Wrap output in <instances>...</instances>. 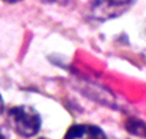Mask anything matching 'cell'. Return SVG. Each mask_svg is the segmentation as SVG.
<instances>
[{"instance_id": "cell-3", "label": "cell", "mask_w": 146, "mask_h": 139, "mask_svg": "<svg viewBox=\"0 0 146 139\" xmlns=\"http://www.w3.org/2000/svg\"><path fill=\"white\" fill-rule=\"evenodd\" d=\"M67 139H81V138H89V139H104L107 138L105 132L100 127L93 126V124H74L71 126L64 135Z\"/></svg>"}, {"instance_id": "cell-5", "label": "cell", "mask_w": 146, "mask_h": 139, "mask_svg": "<svg viewBox=\"0 0 146 139\" xmlns=\"http://www.w3.org/2000/svg\"><path fill=\"white\" fill-rule=\"evenodd\" d=\"M3 111H4V101H3V98L0 95V115L3 113Z\"/></svg>"}, {"instance_id": "cell-2", "label": "cell", "mask_w": 146, "mask_h": 139, "mask_svg": "<svg viewBox=\"0 0 146 139\" xmlns=\"http://www.w3.org/2000/svg\"><path fill=\"white\" fill-rule=\"evenodd\" d=\"M133 4V0H93L92 13L98 19L115 18Z\"/></svg>"}, {"instance_id": "cell-1", "label": "cell", "mask_w": 146, "mask_h": 139, "mask_svg": "<svg viewBox=\"0 0 146 139\" xmlns=\"http://www.w3.org/2000/svg\"><path fill=\"white\" fill-rule=\"evenodd\" d=\"M8 120L14 131L25 138L34 136L41 130V116L33 107L18 105L8 111Z\"/></svg>"}, {"instance_id": "cell-4", "label": "cell", "mask_w": 146, "mask_h": 139, "mask_svg": "<svg viewBox=\"0 0 146 139\" xmlns=\"http://www.w3.org/2000/svg\"><path fill=\"white\" fill-rule=\"evenodd\" d=\"M126 128L134 135L146 136V123L142 120H128L126 123Z\"/></svg>"}, {"instance_id": "cell-6", "label": "cell", "mask_w": 146, "mask_h": 139, "mask_svg": "<svg viewBox=\"0 0 146 139\" xmlns=\"http://www.w3.org/2000/svg\"><path fill=\"white\" fill-rule=\"evenodd\" d=\"M3 1H6V3H19L21 0H3Z\"/></svg>"}]
</instances>
